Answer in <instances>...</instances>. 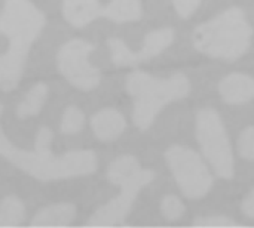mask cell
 I'll return each instance as SVG.
<instances>
[{
	"instance_id": "1",
	"label": "cell",
	"mask_w": 254,
	"mask_h": 228,
	"mask_svg": "<svg viewBox=\"0 0 254 228\" xmlns=\"http://www.w3.org/2000/svg\"><path fill=\"white\" fill-rule=\"evenodd\" d=\"M3 105L0 104V117ZM52 139V131L42 126L36 135L34 150L28 151L12 144L0 123V156L37 181L51 182L68 180L91 175L97 171V156L92 150H73L64 154H54L51 150Z\"/></svg>"
},
{
	"instance_id": "2",
	"label": "cell",
	"mask_w": 254,
	"mask_h": 228,
	"mask_svg": "<svg viewBox=\"0 0 254 228\" xmlns=\"http://www.w3.org/2000/svg\"><path fill=\"white\" fill-rule=\"evenodd\" d=\"M45 24V13L30 0H4L0 12V34L7 37V50L0 55V91L9 92L19 85L31 45Z\"/></svg>"
},
{
	"instance_id": "3",
	"label": "cell",
	"mask_w": 254,
	"mask_h": 228,
	"mask_svg": "<svg viewBox=\"0 0 254 228\" xmlns=\"http://www.w3.org/2000/svg\"><path fill=\"white\" fill-rule=\"evenodd\" d=\"M127 91L132 96V122L140 131H147L158 113L168 104L186 98L190 83L182 73L159 79L144 71H132L127 77Z\"/></svg>"
},
{
	"instance_id": "4",
	"label": "cell",
	"mask_w": 254,
	"mask_h": 228,
	"mask_svg": "<svg viewBox=\"0 0 254 228\" xmlns=\"http://www.w3.org/2000/svg\"><path fill=\"white\" fill-rule=\"evenodd\" d=\"M155 178V172L143 169L132 156H121L107 168V180L121 188L119 196L97 209L86 221L88 227L122 226L132 209L138 193Z\"/></svg>"
},
{
	"instance_id": "5",
	"label": "cell",
	"mask_w": 254,
	"mask_h": 228,
	"mask_svg": "<svg viewBox=\"0 0 254 228\" xmlns=\"http://www.w3.org/2000/svg\"><path fill=\"white\" fill-rule=\"evenodd\" d=\"M253 28L240 7H231L193 31V46L211 58L235 61L250 47Z\"/></svg>"
},
{
	"instance_id": "6",
	"label": "cell",
	"mask_w": 254,
	"mask_h": 228,
	"mask_svg": "<svg viewBox=\"0 0 254 228\" xmlns=\"http://www.w3.org/2000/svg\"><path fill=\"white\" fill-rule=\"evenodd\" d=\"M196 138L214 172L225 180L234 178V154L220 116L204 108L196 116Z\"/></svg>"
},
{
	"instance_id": "7",
	"label": "cell",
	"mask_w": 254,
	"mask_h": 228,
	"mask_svg": "<svg viewBox=\"0 0 254 228\" xmlns=\"http://www.w3.org/2000/svg\"><path fill=\"white\" fill-rule=\"evenodd\" d=\"M165 159L185 197L196 200L208 194L213 187V177L193 150L174 145L167 150Z\"/></svg>"
},
{
	"instance_id": "8",
	"label": "cell",
	"mask_w": 254,
	"mask_h": 228,
	"mask_svg": "<svg viewBox=\"0 0 254 228\" xmlns=\"http://www.w3.org/2000/svg\"><path fill=\"white\" fill-rule=\"evenodd\" d=\"M95 46L83 39L65 42L57 53V68L60 74L76 89L92 91L101 82V71L89 62V55Z\"/></svg>"
},
{
	"instance_id": "9",
	"label": "cell",
	"mask_w": 254,
	"mask_h": 228,
	"mask_svg": "<svg viewBox=\"0 0 254 228\" xmlns=\"http://www.w3.org/2000/svg\"><path fill=\"white\" fill-rule=\"evenodd\" d=\"M91 128H92L94 135L100 141L110 142V141L118 139L124 134L127 128V122H125V117L118 110L104 108L92 116Z\"/></svg>"
},
{
	"instance_id": "10",
	"label": "cell",
	"mask_w": 254,
	"mask_h": 228,
	"mask_svg": "<svg viewBox=\"0 0 254 228\" xmlns=\"http://www.w3.org/2000/svg\"><path fill=\"white\" fill-rule=\"evenodd\" d=\"M219 92L229 104L249 102L254 99V79L243 73H232L220 82Z\"/></svg>"
},
{
	"instance_id": "11",
	"label": "cell",
	"mask_w": 254,
	"mask_h": 228,
	"mask_svg": "<svg viewBox=\"0 0 254 228\" xmlns=\"http://www.w3.org/2000/svg\"><path fill=\"white\" fill-rule=\"evenodd\" d=\"M63 15L73 27L83 28L103 16V6L98 0H63Z\"/></svg>"
},
{
	"instance_id": "12",
	"label": "cell",
	"mask_w": 254,
	"mask_h": 228,
	"mask_svg": "<svg viewBox=\"0 0 254 228\" xmlns=\"http://www.w3.org/2000/svg\"><path fill=\"white\" fill-rule=\"evenodd\" d=\"M76 217L73 203H55L45 206L31 218V227H68Z\"/></svg>"
},
{
	"instance_id": "13",
	"label": "cell",
	"mask_w": 254,
	"mask_h": 228,
	"mask_svg": "<svg viewBox=\"0 0 254 228\" xmlns=\"http://www.w3.org/2000/svg\"><path fill=\"white\" fill-rule=\"evenodd\" d=\"M143 15V7L140 0H110L107 6L103 7V18L113 22H131L140 19Z\"/></svg>"
},
{
	"instance_id": "14",
	"label": "cell",
	"mask_w": 254,
	"mask_h": 228,
	"mask_svg": "<svg viewBox=\"0 0 254 228\" xmlns=\"http://www.w3.org/2000/svg\"><path fill=\"white\" fill-rule=\"evenodd\" d=\"M48 85L43 82H37L34 83L27 93L24 95L22 101L18 104L16 107V116L19 119H28V117H34L40 113V110L43 108L46 98H48Z\"/></svg>"
},
{
	"instance_id": "15",
	"label": "cell",
	"mask_w": 254,
	"mask_h": 228,
	"mask_svg": "<svg viewBox=\"0 0 254 228\" xmlns=\"http://www.w3.org/2000/svg\"><path fill=\"white\" fill-rule=\"evenodd\" d=\"M173 40H174V31L171 28H161V30L150 31L144 37L143 47L140 49V52H137L138 62L158 56L164 49H167L173 43Z\"/></svg>"
},
{
	"instance_id": "16",
	"label": "cell",
	"mask_w": 254,
	"mask_h": 228,
	"mask_svg": "<svg viewBox=\"0 0 254 228\" xmlns=\"http://www.w3.org/2000/svg\"><path fill=\"white\" fill-rule=\"evenodd\" d=\"M25 218V206L16 196H6L0 202V227H19Z\"/></svg>"
},
{
	"instance_id": "17",
	"label": "cell",
	"mask_w": 254,
	"mask_h": 228,
	"mask_svg": "<svg viewBox=\"0 0 254 228\" xmlns=\"http://www.w3.org/2000/svg\"><path fill=\"white\" fill-rule=\"evenodd\" d=\"M110 55H112V62L116 67H129V65H137V53L132 52L121 39L112 37L107 40Z\"/></svg>"
},
{
	"instance_id": "18",
	"label": "cell",
	"mask_w": 254,
	"mask_h": 228,
	"mask_svg": "<svg viewBox=\"0 0 254 228\" xmlns=\"http://www.w3.org/2000/svg\"><path fill=\"white\" fill-rule=\"evenodd\" d=\"M83 126H85V114L82 113V110L74 105L65 108L61 117L60 132L63 135H76L83 129Z\"/></svg>"
},
{
	"instance_id": "19",
	"label": "cell",
	"mask_w": 254,
	"mask_h": 228,
	"mask_svg": "<svg viewBox=\"0 0 254 228\" xmlns=\"http://www.w3.org/2000/svg\"><path fill=\"white\" fill-rule=\"evenodd\" d=\"M161 212L162 215L170 220V221H176L179 220L183 214H185V206L180 202L179 197L176 196H167L162 203H161Z\"/></svg>"
},
{
	"instance_id": "20",
	"label": "cell",
	"mask_w": 254,
	"mask_h": 228,
	"mask_svg": "<svg viewBox=\"0 0 254 228\" xmlns=\"http://www.w3.org/2000/svg\"><path fill=\"white\" fill-rule=\"evenodd\" d=\"M238 151L244 159L254 160V126L241 132L238 138Z\"/></svg>"
},
{
	"instance_id": "21",
	"label": "cell",
	"mask_w": 254,
	"mask_h": 228,
	"mask_svg": "<svg viewBox=\"0 0 254 228\" xmlns=\"http://www.w3.org/2000/svg\"><path fill=\"white\" fill-rule=\"evenodd\" d=\"M193 226H202V227H232V226H238L235 221L229 220L228 217H222V215H213V217H207V218H199L193 223Z\"/></svg>"
},
{
	"instance_id": "22",
	"label": "cell",
	"mask_w": 254,
	"mask_h": 228,
	"mask_svg": "<svg viewBox=\"0 0 254 228\" xmlns=\"http://www.w3.org/2000/svg\"><path fill=\"white\" fill-rule=\"evenodd\" d=\"M202 0H173L177 13L182 18H189L201 4Z\"/></svg>"
},
{
	"instance_id": "23",
	"label": "cell",
	"mask_w": 254,
	"mask_h": 228,
	"mask_svg": "<svg viewBox=\"0 0 254 228\" xmlns=\"http://www.w3.org/2000/svg\"><path fill=\"white\" fill-rule=\"evenodd\" d=\"M241 211L250 217V218H254V190L244 199L243 205H241Z\"/></svg>"
}]
</instances>
